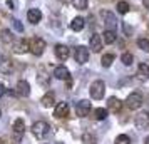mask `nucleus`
<instances>
[{
  "label": "nucleus",
  "mask_w": 149,
  "mask_h": 144,
  "mask_svg": "<svg viewBox=\"0 0 149 144\" xmlns=\"http://www.w3.org/2000/svg\"><path fill=\"white\" fill-rule=\"evenodd\" d=\"M15 92L19 94L20 97H27V96H30V84L27 82V81H19L17 82V86H15Z\"/></svg>",
  "instance_id": "8"
},
{
  "label": "nucleus",
  "mask_w": 149,
  "mask_h": 144,
  "mask_svg": "<svg viewBox=\"0 0 149 144\" xmlns=\"http://www.w3.org/2000/svg\"><path fill=\"white\" fill-rule=\"evenodd\" d=\"M142 102H144V97H142L141 92H131L127 96V99H126V106L132 111L139 109L142 106Z\"/></svg>",
  "instance_id": "2"
},
{
  "label": "nucleus",
  "mask_w": 149,
  "mask_h": 144,
  "mask_svg": "<svg viewBox=\"0 0 149 144\" xmlns=\"http://www.w3.org/2000/svg\"><path fill=\"white\" fill-rule=\"evenodd\" d=\"M14 131H15V134H19V136H20L22 132L25 131V121H24L22 117L15 119V122H14Z\"/></svg>",
  "instance_id": "21"
},
{
  "label": "nucleus",
  "mask_w": 149,
  "mask_h": 144,
  "mask_svg": "<svg viewBox=\"0 0 149 144\" xmlns=\"http://www.w3.org/2000/svg\"><path fill=\"white\" fill-rule=\"evenodd\" d=\"M67 112H69V104L67 102H59L57 106H55V109H54V116L61 119V117L67 116Z\"/></svg>",
  "instance_id": "14"
},
{
  "label": "nucleus",
  "mask_w": 149,
  "mask_h": 144,
  "mask_svg": "<svg viewBox=\"0 0 149 144\" xmlns=\"http://www.w3.org/2000/svg\"><path fill=\"white\" fill-rule=\"evenodd\" d=\"M0 144H5V143H3V139H0Z\"/></svg>",
  "instance_id": "38"
},
{
  "label": "nucleus",
  "mask_w": 149,
  "mask_h": 144,
  "mask_svg": "<svg viewBox=\"0 0 149 144\" xmlns=\"http://www.w3.org/2000/svg\"><path fill=\"white\" fill-rule=\"evenodd\" d=\"M137 77L141 81L149 79V65L148 64H139V67H137Z\"/></svg>",
  "instance_id": "19"
},
{
  "label": "nucleus",
  "mask_w": 149,
  "mask_h": 144,
  "mask_svg": "<svg viewBox=\"0 0 149 144\" xmlns=\"http://www.w3.org/2000/svg\"><path fill=\"white\" fill-rule=\"evenodd\" d=\"M117 10H119V14H127L129 12V3L124 2V0L117 2Z\"/></svg>",
  "instance_id": "29"
},
{
  "label": "nucleus",
  "mask_w": 149,
  "mask_h": 144,
  "mask_svg": "<svg viewBox=\"0 0 149 144\" xmlns=\"http://www.w3.org/2000/svg\"><path fill=\"white\" fill-rule=\"evenodd\" d=\"M40 102L44 107H52L55 104V97H54V92H47V94H44V97L40 99Z\"/></svg>",
  "instance_id": "17"
},
{
  "label": "nucleus",
  "mask_w": 149,
  "mask_h": 144,
  "mask_svg": "<svg viewBox=\"0 0 149 144\" xmlns=\"http://www.w3.org/2000/svg\"><path fill=\"white\" fill-rule=\"evenodd\" d=\"M0 39H2L3 44H12V42H14V35H12V32H10L8 29H3V30L0 32Z\"/></svg>",
  "instance_id": "22"
},
{
  "label": "nucleus",
  "mask_w": 149,
  "mask_h": 144,
  "mask_svg": "<svg viewBox=\"0 0 149 144\" xmlns=\"http://www.w3.org/2000/svg\"><path fill=\"white\" fill-rule=\"evenodd\" d=\"M122 109V101L121 99H117V97H109L107 99V111L111 112H114V114H119Z\"/></svg>",
  "instance_id": "10"
},
{
  "label": "nucleus",
  "mask_w": 149,
  "mask_h": 144,
  "mask_svg": "<svg viewBox=\"0 0 149 144\" xmlns=\"http://www.w3.org/2000/svg\"><path fill=\"white\" fill-rule=\"evenodd\" d=\"M102 17H104L106 30H116L117 29V19L112 12H102Z\"/></svg>",
  "instance_id": "7"
},
{
  "label": "nucleus",
  "mask_w": 149,
  "mask_h": 144,
  "mask_svg": "<svg viewBox=\"0 0 149 144\" xmlns=\"http://www.w3.org/2000/svg\"><path fill=\"white\" fill-rule=\"evenodd\" d=\"M122 30H124V35H132V27L129 25V22H122Z\"/></svg>",
  "instance_id": "33"
},
{
  "label": "nucleus",
  "mask_w": 149,
  "mask_h": 144,
  "mask_svg": "<svg viewBox=\"0 0 149 144\" xmlns=\"http://www.w3.org/2000/svg\"><path fill=\"white\" fill-rule=\"evenodd\" d=\"M0 117H2V111H0Z\"/></svg>",
  "instance_id": "39"
},
{
  "label": "nucleus",
  "mask_w": 149,
  "mask_h": 144,
  "mask_svg": "<svg viewBox=\"0 0 149 144\" xmlns=\"http://www.w3.org/2000/svg\"><path fill=\"white\" fill-rule=\"evenodd\" d=\"M54 77L59 79V81H67L69 77H70V72H69V69L65 65H57L54 69Z\"/></svg>",
  "instance_id": "13"
},
{
  "label": "nucleus",
  "mask_w": 149,
  "mask_h": 144,
  "mask_svg": "<svg viewBox=\"0 0 149 144\" xmlns=\"http://www.w3.org/2000/svg\"><path fill=\"white\" fill-rule=\"evenodd\" d=\"M54 52H55V57L59 59V61H67L69 59V47L67 45H64V44H57L54 49Z\"/></svg>",
  "instance_id": "11"
},
{
  "label": "nucleus",
  "mask_w": 149,
  "mask_h": 144,
  "mask_svg": "<svg viewBox=\"0 0 149 144\" xmlns=\"http://www.w3.org/2000/svg\"><path fill=\"white\" fill-rule=\"evenodd\" d=\"M91 109H92V104L89 102L87 99H81L79 102L75 104V114H77L79 117H86V116H89Z\"/></svg>",
  "instance_id": "4"
},
{
  "label": "nucleus",
  "mask_w": 149,
  "mask_h": 144,
  "mask_svg": "<svg viewBox=\"0 0 149 144\" xmlns=\"http://www.w3.org/2000/svg\"><path fill=\"white\" fill-rule=\"evenodd\" d=\"M114 55L112 54H106V55H102V59H101V64H102V67H111L112 65V62H114Z\"/></svg>",
  "instance_id": "25"
},
{
  "label": "nucleus",
  "mask_w": 149,
  "mask_h": 144,
  "mask_svg": "<svg viewBox=\"0 0 149 144\" xmlns=\"http://www.w3.org/2000/svg\"><path fill=\"white\" fill-rule=\"evenodd\" d=\"M144 144H149V136H146V139H144Z\"/></svg>",
  "instance_id": "37"
},
{
  "label": "nucleus",
  "mask_w": 149,
  "mask_h": 144,
  "mask_svg": "<svg viewBox=\"0 0 149 144\" xmlns=\"http://www.w3.org/2000/svg\"><path fill=\"white\" fill-rule=\"evenodd\" d=\"M121 61L124 65H132V62H134V57H132V54H129V52H124V54L121 55Z\"/></svg>",
  "instance_id": "26"
},
{
  "label": "nucleus",
  "mask_w": 149,
  "mask_h": 144,
  "mask_svg": "<svg viewBox=\"0 0 149 144\" xmlns=\"http://www.w3.org/2000/svg\"><path fill=\"white\" fill-rule=\"evenodd\" d=\"M72 5L77 10H86L87 8V0H72Z\"/></svg>",
  "instance_id": "28"
},
{
  "label": "nucleus",
  "mask_w": 149,
  "mask_h": 144,
  "mask_svg": "<svg viewBox=\"0 0 149 144\" xmlns=\"http://www.w3.org/2000/svg\"><path fill=\"white\" fill-rule=\"evenodd\" d=\"M114 144H131V139H129V136H126V134H119V136L116 137Z\"/></svg>",
  "instance_id": "31"
},
{
  "label": "nucleus",
  "mask_w": 149,
  "mask_h": 144,
  "mask_svg": "<svg viewBox=\"0 0 149 144\" xmlns=\"http://www.w3.org/2000/svg\"><path fill=\"white\" fill-rule=\"evenodd\" d=\"M95 141H97L95 136H92L91 132H84L82 134V143L84 144H95Z\"/></svg>",
  "instance_id": "27"
},
{
  "label": "nucleus",
  "mask_w": 149,
  "mask_h": 144,
  "mask_svg": "<svg viewBox=\"0 0 149 144\" xmlns=\"http://www.w3.org/2000/svg\"><path fill=\"white\" fill-rule=\"evenodd\" d=\"M89 94L95 101L102 99L104 94H106V84H104V81H94L91 84V87H89Z\"/></svg>",
  "instance_id": "1"
},
{
  "label": "nucleus",
  "mask_w": 149,
  "mask_h": 144,
  "mask_svg": "<svg viewBox=\"0 0 149 144\" xmlns=\"http://www.w3.org/2000/svg\"><path fill=\"white\" fill-rule=\"evenodd\" d=\"M89 49H92V52H101L102 39L99 34H92V37L89 39Z\"/></svg>",
  "instance_id": "12"
},
{
  "label": "nucleus",
  "mask_w": 149,
  "mask_h": 144,
  "mask_svg": "<svg viewBox=\"0 0 149 144\" xmlns=\"http://www.w3.org/2000/svg\"><path fill=\"white\" fill-rule=\"evenodd\" d=\"M74 59H75V62H77L79 65L86 64V62L89 61V49H87V47H84V45H79V47L75 49Z\"/></svg>",
  "instance_id": "6"
},
{
  "label": "nucleus",
  "mask_w": 149,
  "mask_h": 144,
  "mask_svg": "<svg viewBox=\"0 0 149 144\" xmlns=\"http://www.w3.org/2000/svg\"><path fill=\"white\" fill-rule=\"evenodd\" d=\"M49 131H50V126L45 121H37L32 124V132L35 137H45L49 134Z\"/></svg>",
  "instance_id": "3"
},
{
  "label": "nucleus",
  "mask_w": 149,
  "mask_h": 144,
  "mask_svg": "<svg viewBox=\"0 0 149 144\" xmlns=\"http://www.w3.org/2000/svg\"><path fill=\"white\" fill-rule=\"evenodd\" d=\"M5 92H7V90H5V86H3V84H0V97H3Z\"/></svg>",
  "instance_id": "35"
},
{
  "label": "nucleus",
  "mask_w": 149,
  "mask_h": 144,
  "mask_svg": "<svg viewBox=\"0 0 149 144\" xmlns=\"http://www.w3.org/2000/svg\"><path fill=\"white\" fill-rule=\"evenodd\" d=\"M37 81L40 84H44V86H49V77L47 74L44 72V69H40V72H39V77H37Z\"/></svg>",
  "instance_id": "32"
},
{
  "label": "nucleus",
  "mask_w": 149,
  "mask_h": 144,
  "mask_svg": "<svg viewBox=\"0 0 149 144\" xmlns=\"http://www.w3.org/2000/svg\"><path fill=\"white\" fill-rule=\"evenodd\" d=\"M149 124V112H142L139 116L136 117V126L141 127V129H146Z\"/></svg>",
  "instance_id": "16"
},
{
  "label": "nucleus",
  "mask_w": 149,
  "mask_h": 144,
  "mask_svg": "<svg viewBox=\"0 0 149 144\" xmlns=\"http://www.w3.org/2000/svg\"><path fill=\"white\" fill-rule=\"evenodd\" d=\"M142 5H144V8L149 10V0H142Z\"/></svg>",
  "instance_id": "36"
},
{
  "label": "nucleus",
  "mask_w": 149,
  "mask_h": 144,
  "mask_svg": "<svg viewBox=\"0 0 149 144\" xmlns=\"http://www.w3.org/2000/svg\"><path fill=\"white\" fill-rule=\"evenodd\" d=\"M44 50H45V40L44 39H39V37H35L30 40V52L34 55H42L44 54Z\"/></svg>",
  "instance_id": "5"
},
{
  "label": "nucleus",
  "mask_w": 149,
  "mask_h": 144,
  "mask_svg": "<svg viewBox=\"0 0 149 144\" xmlns=\"http://www.w3.org/2000/svg\"><path fill=\"white\" fill-rule=\"evenodd\" d=\"M0 72H2V74H5V76L10 74V72H12V62L7 61V59L0 62Z\"/></svg>",
  "instance_id": "24"
},
{
  "label": "nucleus",
  "mask_w": 149,
  "mask_h": 144,
  "mask_svg": "<svg viewBox=\"0 0 149 144\" xmlns=\"http://www.w3.org/2000/svg\"><path fill=\"white\" fill-rule=\"evenodd\" d=\"M12 24H14V29L15 30H17V32H24V25H22V22L20 20H17V19H14V20H12Z\"/></svg>",
  "instance_id": "34"
},
{
  "label": "nucleus",
  "mask_w": 149,
  "mask_h": 144,
  "mask_svg": "<svg viewBox=\"0 0 149 144\" xmlns=\"http://www.w3.org/2000/svg\"><path fill=\"white\" fill-rule=\"evenodd\" d=\"M137 47L141 50H144V52H149V40L148 39H139L137 40Z\"/></svg>",
  "instance_id": "30"
},
{
  "label": "nucleus",
  "mask_w": 149,
  "mask_h": 144,
  "mask_svg": "<svg viewBox=\"0 0 149 144\" xmlns=\"http://www.w3.org/2000/svg\"><path fill=\"white\" fill-rule=\"evenodd\" d=\"M116 30H106L104 34H102V42H106V44H114L116 42Z\"/></svg>",
  "instance_id": "20"
},
{
  "label": "nucleus",
  "mask_w": 149,
  "mask_h": 144,
  "mask_svg": "<svg viewBox=\"0 0 149 144\" xmlns=\"http://www.w3.org/2000/svg\"><path fill=\"white\" fill-rule=\"evenodd\" d=\"M84 25H86V20H84L82 17H75L74 20L70 22V29H72L74 32H81L82 29H84Z\"/></svg>",
  "instance_id": "18"
},
{
  "label": "nucleus",
  "mask_w": 149,
  "mask_h": 144,
  "mask_svg": "<svg viewBox=\"0 0 149 144\" xmlns=\"http://www.w3.org/2000/svg\"><path fill=\"white\" fill-rule=\"evenodd\" d=\"M107 114H109V111L106 107H97V109H94V117L97 121H104L107 117Z\"/></svg>",
  "instance_id": "23"
},
{
  "label": "nucleus",
  "mask_w": 149,
  "mask_h": 144,
  "mask_svg": "<svg viewBox=\"0 0 149 144\" xmlns=\"http://www.w3.org/2000/svg\"><path fill=\"white\" fill-rule=\"evenodd\" d=\"M30 50V42L27 39H20V40L14 42V52L15 54H25Z\"/></svg>",
  "instance_id": "9"
},
{
  "label": "nucleus",
  "mask_w": 149,
  "mask_h": 144,
  "mask_svg": "<svg viewBox=\"0 0 149 144\" xmlns=\"http://www.w3.org/2000/svg\"><path fill=\"white\" fill-rule=\"evenodd\" d=\"M27 19H29L30 24H39V22L42 20V12L39 8H30L27 12Z\"/></svg>",
  "instance_id": "15"
}]
</instances>
